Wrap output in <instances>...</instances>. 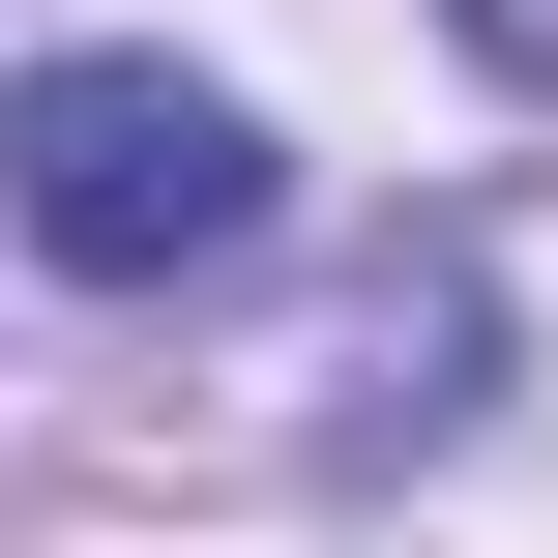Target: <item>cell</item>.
I'll list each match as a JSON object with an SVG mask.
<instances>
[{
  "instance_id": "2",
  "label": "cell",
  "mask_w": 558,
  "mask_h": 558,
  "mask_svg": "<svg viewBox=\"0 0 558 558\" xmlns=\"http://www.w3.org/2000/svg\"><path fill=\"white\" fill-rule=\"evenodd\" d=\"M441 29H471V59H530V88H558V0H441Z\"/></svg>"
},
{
  "instance_id": "1",
  "label": "cell",
  "mask_w": 558,
  "mask_h": 558,
  "mask_svg": "<svg viewBox=\"0 0 558 558\" xmlns=\"http://www.w3.org/2000/svg\"><path fill=\"white\" fill-rule=\"evenodd\" d=\"M0 235H29L59 294H206V265L265 235V118H235L206 59H29V88H0Z\"/></svg>"
}]
</instances>
